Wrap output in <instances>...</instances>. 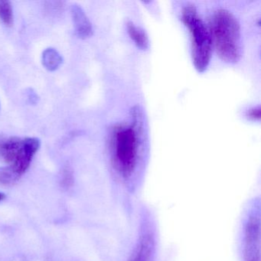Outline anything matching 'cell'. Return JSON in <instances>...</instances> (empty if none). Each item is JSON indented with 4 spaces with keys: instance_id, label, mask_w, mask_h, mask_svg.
Returning a JSON list of instances; mask_svg holds the SVG:
<instances>
[{
    "instance_id": "1",
    "label": "cell",
    "mask_w": 261,
    "mask_h": 261,
    "mask_svg": "<svg viewBox=\"0 0 261 261\" xmlns=\"http://www.w3.org/2000/svg\"><path fill=\"white\" fill-rule=\"evenodd\" d=\"M130 124L117 125L111 136L112 162L124 178L132 176L138 164L140 137L143 129V111L139 106L131 111Z\"/></svg>"
},
{
    "instance_id": "2",
    "label": "cell",
    "mask_w": 261,
    "mask_h": 261,
    "mask_svg": "<svg viewBox=\"0 0 261 261\" xmlns=\"http://www.w3.org/2000/svg\"><path fill=\"white\" fill-rule=\"evenodd\" d=\"M211 35L221 60L229 64L239 62L242 56L241 25L230 11L220 9L214 13Z\"/></svg>"
},
{
    "instance_id": "3",
    "label": "cell",
    "mask_w": 261,
    "mask_h": 261,
    "mask_svg": "<svg viewBox=\"0 0 261 261\" xmlns=\"http://www.w3.org/2000/svg\"><path fill=\"white\" fill-rule=\"evenodd\" d=\"M181 20L189 28L192 38V57L193 65L198 72L206 71L212 51V39L211 32L204 21L198 16L193 5L185 7L181 13Z\"/></svg>"
},
{
    "instance_id": "4",
    "label": "cell",
    "mask_w": 261,
    "mask_h": 261,
    "mask_svg": "<svg viewBox=\"0 0 261 261\" xmlns=\"http://www.w3.org/2000/svg\"><path fill=\"white\" fill-rule=\"evenodd\" d=\"M40 146V140L36 137H0V160L22 176L28 170Z\"/></svg>"
},
{
    "instance_id": "5",
    "label": "cell",
    "mask_w": 261,
    "mask_h": 261,
    "mask_svg": "<svg viewBox=\"0 0 261 261\" xmlns=\"http://www.w3.org/2000/svg\"><path fill=\"white\" fill-rule=\"evenodd\" d=\"M261 222L259 214L249 217L244 230V261H260Z\"/></svg>"
},
{
    "instance_id": "6",
    "label": "cell",
    "mask_w": 261,
    "mask_h": 261,
    "mask_svg": "<svg viewBox=\"0 0 261 261\" xmlns=\"http://www.w3.org/2000/svg\"><path fill=\"white\" fill-rule=\"evenodd\" d=\"M71 17L76 33L81 39H88L93 35L91 21L80 6L73 5L71 9Z\"/></svg>"
},
{
    "instance_id": "7",
    "label": "cell",
    "mask_w": 261,
    "mask_h": 261,
    "mask_svg": "<svg viewBox=\"0 0 261 261\" xmlns=\"http://www.w3.org/2000/svg\"><path fill=\"white\" fill-rule=\"evenodd\" d=\"M154 240L152 235L146 233L142 237L129 261H153Z\"/></svg>"
},
{
    "instance_id": "8",
    "label": "cell",
    "mask_w": 261,
    "mask_h": 261,
    "mask_svg": "<svg viewBox=\"0 0 261 261\" xmlns=\"http://www.w3.org/2000/svg\"><path fill=\"white\" fill-rule=\"evenodd\" d=\"M126 28H127V33L129 37L134 41L137 48L143 51L149 49V36L142 27H138L134 22L129 21L126 23Z\"/></svg>"
},
{
    "instance_id": "9",
    "label": "cell",
    "mask_w": 261,
    "mask_h": 261,
    "mask_svg": "<svg viewBox=\"0 0 261 261\" xmlns=\"http://www.w3.org/2000/svg\"><path fill=\"white\" fill-rule=\"evenodd\" d=\"M63 62L61 55L55 48H47L42 55V63L44 67L50 71L57 70Z\"/></svg>"
},
{
    "instance_id": "10",
    "label": "cell",
    "mask_w": 261,
    "mask_h": 261,
    "mask_svg": "<svg viewBox=\"0 0 261 261\" xmlns=\"http://www.w3.org/2000/svg\"><path fill=\"white\" fill-rule=\"evenodd\" d=\"M21 177L10 166L0 167V185L10 186L19 181Z\"/></svg>"
},
{
    "instance_id": "11",
    "label": "cell",
    "mask_w": 261,
    "mask_h": 261,
    "mask_svg": "<svg viewBox=\"0 0 261 261\" xmlns=\"http://www.w3.org/2000/svg\"><path fill=\"white\" fill-rule=\"evenodd\" d=\"M0 20L7 27H12L14 20L13 7L9 1L0 0Z\"/></svg>"
},
{
    "instance_id": "12",
    "label": "cell",
    "mask_w": 261,
    "mask_h": 261,
    "mask_svg": "<svg viewBox=\"0 0 261 261\" xmlns=\"http://www.w3.org/2000/svg\"><path fill=\"white\" fill-rule=\"evenodd\" d=\"M74 173L69 166H65L60 175V185L62 189H69L74 184Z\"/></svg>"
},
{
    "instance_id": "13",
    "label": "cell",
    "mask_w": 261,
    "mask_h": 261,
    "mask_svg": "<svg viewBox=\"0 0 261 261\" xmlns=\"http://www.w3.org/2000/svg\"><path fill=\"white\" fill-rule=\"evenodd\" d=\"M246 118L250 121H259L260 120V108L253 107L247 110L245 113Z\"/></svg>"
},
{
    "instance_id": "14",
    "label": "cell",
    "mask_w": 261,
    "mask_h": 261,
    "mask_svg": "<svg viewBox=\"0 0 261 261\" xmlns=\"http://www.w3.org/2000/svg\"><path fill=\"white\" fill-rule=\"evenodd\" d=\"M6 195H4L2 192H0V201H2L3 200L5 199Z\"/></svg>"
}]
</instances>
